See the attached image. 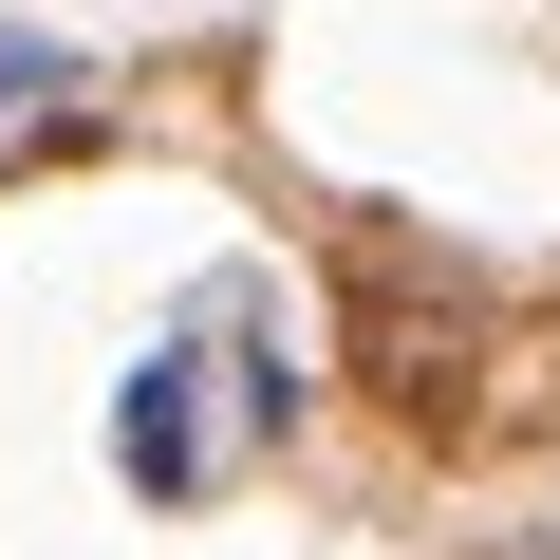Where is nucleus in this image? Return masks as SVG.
<instances>
[{"instance_id": "4", "label": "nucleus", "mask_w": 560, "mask_h": 560, "mask_svg": "<svg viewBox=\"0 0 560 560\" xmlns=\"http://www.w3.org/2000/svg\"><path fill=\"white\" fill-rule=\"evenodd\" d=\"M486 560H560V523H523V541H486Z\"/></svg>"}, {"instance_id": "1", "label": "nucleus", "mask_w": 560, "mask_h": 560, "mask_svg": "<svg viewBox=\"0 0 560 560\" xmlns=\"http://www.w3.org/2000/svg\"><path fill=\"white\" fill-rule=\"evenodd\" d=\"M337 318H355V393L393 411V430H486V318L467 300H430L411 280V243L374 224V243H337Z\"/></svg>"}, {"instance_id": "2", "label": "nucleus", "mask_w": 560, "mask_h": 560, "mask_svg": "<svg viewBox=\"0 0 560 560\" xmlns=\"http://www.w3.org/2000/svg\"><path fill=\"white\" fill-rule=\"evenodd\" d=\"M187 393H206V355H150V374H131V411H113V467H131V486H150V504H187V486H206V467H224V448H206V411H187Z\"/></svg>"}, {"instance_id": "3", "label": "nucleus", "mask_w": 560, "mask_h": 560, "mask_svg": "<svg viewBox=\"0 0 560 560\" xmlns=\"http://www.w3.org/2000/svg\"><path fill=\"white\" fill-rule=\"evenodd\" d=\"M20 94H75V57L57 38H0V113H20Z\"/></svg>"}]
</instances>
